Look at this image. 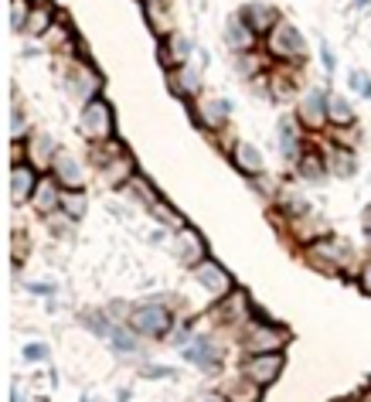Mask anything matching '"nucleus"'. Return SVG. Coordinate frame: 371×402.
<instances>
[{
    "instance_id": "obj_1",
    "label": "nucleus",
    "mask_w": 371,
    "mask_h": 402,
    "mask_svg": "<svg viewBox=\"0 0 371 402\" xmlns=\"http://www.w3.org/2000/svg\"><path fill=\"white\" fill-rule=\"evenodd\" d=\"M130 320H133V331L157 338V334H164V331L171 327V310H164L160 303H143V307L133 310Z\"/></svg>"
},
{
    "instance_id": "obj_2",
    "label": "nucleus",
    "mask_w": 371,
    "mask_h": 402,
    "mask_svg": "<svg viewBox=\"0 0 371 402\" xmlns=\"http://www.w3.org/2000/svg\"><path fill=\"white\" fill-rule=\"evenodd\" d=\"M242 372H246V379H249L252 386H270V382H276L279 372H283V358H279L276 351H270V355H252Z\"/></svg>"
},
{
    "instance_id": "obj_3",
    "label": "nucleus",
    "mask_w": 371,
    "mask_h": 402,
    "mask_svg": "<svg viewBox=\"0 0 371 402\" xmlns=\"http://www.w3.org/2000/svg\"><path fill=\"white\" fill-rule=\"evenodd\" d=\"M82 133L93 137V140H106L112 133V109L109 102L93 99L86 106V116H82Z\"/></svg>"
},
{
    "instance_id": "obj_4",
    "label": "nucleus",
    "mask_w": 371,
    "mask_h": 402,
    "mask_svg": "<svg viewBox=\"0 0 371 402\" xmlns=\"http://www.w3.org/2000/svg\"><path fill=\"white\" fill-rule=\"evenodd\" d=\"M194 276H198V283H201L208 294H215V297L232 290V276H228V273H225L218 263H208V259H204V263H198Z\"/></svg>"
},
{
    "instance_id": "obj_5",
    "label": "nucleus",
    "mask_w": 371,
    "mask_h": 402,
    "mask_svg": "<svg viewBox=\"0 0 371 402\" xmlns=\"http://www.w3.org/2000/svg\"><path fill=\"white\" fill-rule=\"evenodd\" d=\"M246 344H249L252 355H270V351H276V348L286 344V334L279 327H273V324H263V327H252L249 331V341Z\"/></svg>"
},
{
    "instance_id": "obj_6",
    "label": "nucleus",
    "mask_w": 371,
    "mask_h": 402,
    "mask_svg": "<svg viewBox=\"0 0 371 402\" xmlns=\"http://www.w3.org/2000/svg\"><path fill=\"white\" fill-rule=\"evenodd\" d=\"M34 191H38V178H34V171L31 167H14V174H10V195H14V204H24L27 198H34Z\"/></svg>"
},
{
    "instance_id": "obj_7",
    "label": "nucleus",
    "mask_w": 371,
    "mask_h": 402,
    "mask_svg": "<svg viewBox=\"0 0 371 402\" xmlns=\"http://www.w3.org/2000/svg\"><path fill=\"white\" fill-rule=\"evenodd\" d=\"M273 51L283 55V58H289V55H303V41H300V34H296V27H289V24H279L273 27Z\"/></svg>"
},
{
    "instance_id": "obj_8",
    "label": "nucleus",
    "mask_w": 371,
    "mask_h": 402,
    "mask_svg": "<svg viewBox=\"0 0 371 402\" xmlns=\"http://www.w3.org/2000/svg\"><path fill=\"white\" fill-rule=\"evenodd\" d=\"M181 351H184L187 362H194L198 368H208V372H211V368L218 365V351H215L204 338H194V344H184Z\"/></svg>"
},
{
    "instance_id": "obj_9",
    "label": "nucleus",
    "mask_w": 371,
    "mask_h": 402,
    "mask_svg": "<svg viewBox=\"0 0 371 402\" xmlns=\"http://www.w3.org/2000/svg\"><path fill=\"white\" fill-rule=\"evenodd\" d=\"M55 171H58V181L65 188H82V167L69 154H55Z\"/></svg>"
},
{
    "instance_id": "obj_10",
    "label": "nucleus",
    "mask_w": 371,
    "mask_h": 402,
    "mask_svg": "<svg viewBox=\"0 0 371 402\" xmlns=\"http://www.w3.org/2000/svg\"><path fill=\"white\" fill-rule=\"evenodd\" d=\"M324 109H327V99L320 93H307V99L300 102V116L307 126H320L324 123Z\"/></svg>"
},
{
    "instance_id": "obj_11",
    "label": "nucleus",
    "mask_w": 371,
    "mask_h": 402,
    "mask_svg": "<svg viewBox=\"0 0 371 402\" xmlns=\"http://www.w3.org/2000/svg\"><path fill=\"white\" fill-rule=\"evenodd\" d=\"M252 34H256V31H252V27H249V24L242 21V17L228 24V45H232V48H239V51H246V48H252V41H256Z\"/></svg>"
},
{
    "instance_id": "obj_12",
    "label": "nucleus",
    "mask_w": 371,
    "mask_h": 402,
    "mask_svg": "<svg viewBox=\"0 0 371 402\" xmlns=\"http://www.w3.org/2000/svg\"><path fill=\"white\" fill-rule=\"evenodd\" d=\"M235 164H239L246 174H259V171H263V157H259V150H252L249 143H239V147H235Z\"/></svg>"
},
{
    "instance_id": "obj_13",
    "label": "nucleus",
    "mask_w": 371,
    "mask_h": 402,
    "mask_svg": "<svg viewBox=\"0 0 371 402\" xmlns=\"http://www.w3.org/2000/svg\"><path fill=\"white\" fill-rule=\"evenodd\" d=\"M242 21H246L252 31H263V27H270L276 17H273L270 7H259V3H256V7H246V10H242Z\"/></svg>"
},
{
    "instance_id": "obj_14",
    "label": "nucleus",
    "mask_w": 371,
    "mask_h": 402,
    "mask_svg": "<svg viewBox=\"0 0 371 402\" xmlns=\"http://www.w3.org/2000/svg\"><path fill=\"white\" fill-rule=\"evenodd\" d=\"M327 116H331L337 126H348V123L355 119V109L341 99V96H331V99H327Z\"/></svg>"
},
{
    "instance_id": "obj_15",
    "label": "nucleus",
    "mask_w": 371,
    "mask_h": 402,
    "mask_svg": "<svg viewBox=\"0 0 371 402\" xmlns=\"http://www.w3.org/2000/svg\"><path fill=\"white\" fill-rule=\"evenodd\" d=\"M34 204H38V211H51V208L58 204V195H55V185H51V181H38Z\"/></svg>"
},
{
    "instance_id": "obj_16",
    "label": "nucleus",
    "mask_w": 371,
    "mask_h": 402,
    "mask_svg": "<svg viewBox=\"0 0 371 402\" xmlns=\"http://www.w3.org/2000/svg\"><path fill=\"white\" fill-rule=\"evenodd\" d=\"M198 86H201V75L194 72V69H178V96H191V93H198Z\"/></svg>"
},
{
    "instance_id": "obj_17",
    "label": "nucleus",
    "mask_w": 371,
    "mask_h": 402,
    "mask_svg": "<svg viewBox=\"0 0 371 402\" xmlns=\"http://www.w3.org/2000/svg\"><path fill=\"white\" fill-rule=\"evenodd\" d=\"M201 252H204V246H201V239L194 235V232H181V256H184L187 263H194V259H201Z\"/></svg>"
},
{
    "instance_id": "obj_18",
    "label": "nucleus",
    "mask_w": 371,
    "mask_h": 402,
    "mask_svg": "<svg viewBox=\"0 0 371 402\" xmlns=\"http://www.w3.org/2000/svg\"><path fill=\"white\" fill-rule=\"evenodd\" d=\"M331 167H334V174L351 178V174H355V157L344 154V150H334V154H331Z\"/></svg>"
},
{
    "instance_id": "obj_19",
    "label": "nucleus",
    "mask_w": 371,
    "mask_h": 402,
    "mask_svg": "<svg viewBox=\"0 0 371 402\" xmlns=\"http://www.w3.org/2000/svg\"><path fill=\"white\" fill-rule=\"evenodd\" d=\"M228 116V102L225 99H218V102H208L204 106V123H211V126H218L222 119Z\"/></svg>"
},
{
    "instance_id": "obj_20",
    "label": "nucleus",
    "mask_w": 371,
    "mask_h": 402,
    "mask_svg": "<svg viewBox=\"0 0 371 402\" xmlns=\"http://www.w3.org/2000/svg\"><path fill=\"white\" fill-rule=\"evenodd\" d=\"M109 338H112V344H116L119 351H133V348H136V341H133V334H130V331H123V327H116V331H109Z\"/></svg>"
},
{
    "instance_id": "obj_21",
    "label": "nucleus",
    "mask_w": 371,
    "mask_h": 402,
    "mask_svg": "<svg viewBox=\"0 0 371 402\" xmlns=\"http://www.w3.org/2000/svg\"><path fill=\"white\" fill-rule=\"evenodd\" d=\"M228 399L232 402H256L259 392H256V386H235V389L228 392Z\"/></svg>"
},
{
    "instance_id": "obj_22",
    "label": "nucleus",
    "mask_w": 371,
    "mask_h": 402,
    "mask_svg": "<svg viewBox=\"0 0 371 402\" xmlns=\"http://www.w3.org/2000/svg\"><path fill=\"white\" fill-rule=\"evenodd\" d=\"M62 201H65V211H69L72 218H79V215L86 211V198H82V195H69V198H62Z\"/></svg>"
},
{
    "instance_id": "obj_23",
    "label": "nucleus",
    "mask_w": 371,
    "mask_h": 402,
    "mask_svg": "<svg viewBox=\"0 0 371 402\" xmlns=\"http://www.w3.org/2000/svg\"><path fill=\"white\" fill-rule=\"evenodd\" d=\"M303 178H320V157L317 154H310V157H303Z\"/></svg>"
},
{
    "instance_id": "obj_24",
    "label": "nucleus",
    "mask_w": 371,
    "mask_h": 402,
    "mask_svg": "<svg viewBox=\"0 0 371 402\" xmlns=\"http://www.w3.org/2000/svg\"><path fill=\"white\" fill-rule=\"evenodd\" d=\"M351 89L361 93V96H371V79L365 72H355V75H351Z\"/></svg>"
},
{
    "instance_id": "obj_25",
    "label": "nucleus",
    "mask_w": 371,
    "mask_h": 402,
    "mask_svg": "<svg viewBox=\"0 0 371 402\" xmlns=\"http://www.w3.org/2000/svg\"><path fill=\"white\" fill-rule=\"evenodd\" d=\"M24 358H27V362H41V358H48V348H45V344H27V348H24Z\"/></svg>"
},
{
    "instance_id": "obj_26",
    "label": "nucleus",
    "mask_w": 371,
    "mask_h": 402,
    "mask_svg": "<svg viewBox=\"0 0 371 402\" xmlns=\"http://www.w3.org/2000/svg\"><path fill=\"white\" fill-rule=\"evenodd\" d=\"M24 10H27V0H14V27H24Z\"/></svg>"
},
{
    "instance_id": "obj_27",
    "label": "nucleus",
    "mask_w": 371,
    "mask_h": 402,
    "mask_svg": "<svg viewBox=\"0 0 371 402\" xmlns=\"http://www.w3.org/2000/svg\"><path fill=\"white\" fill-rule=\"evenodd\" d=\"M361 290H365V294H371V263L365 266V273H361Z\"/></svg>"
},
{
    "instance_id": "obj_28",
    "label": "nucleus",
    "mask_w": 371,
    "mask_h": 402,
    "mask_svg": "<svg viewBox=\"0 0 371 402\" xmlns=\"http://www.w3.org/2000/svg\"><path fill=\"white\" fill-rule=\"evenodd\" d=\"M201 402H232V399H228V396H218V392H208Z\"/></svg>"
},
{
    "instance_id": "obj_29",
    "label": "nucleus",
    "mask_w": 371,
    "mask_h": 402,
    "mask_svg": "<svg viewBox=\"0 0 371 402\" xmlns=\"http://www.w3.org/2000/svg\"><path fill=\"white\" fill-rule=\"evenodd\" d=\"M368 249H371V228H368Z\"/></svg>"
},
{
    "instance_id": "obj_30",
    "label": "nucleus",
    "mask_w": 371,
    "mask_h": 402,
    "mask_svg": "<svg viewBox=\"0 0 371 402\" xmlns=\"http://www.w3.org/2000/svg\"><path fill=\"white\" fill-rule=\"evenodd\" d=\"M361 402H371V396H365V399H361Z\"/></svg>"
}]
</instances>
